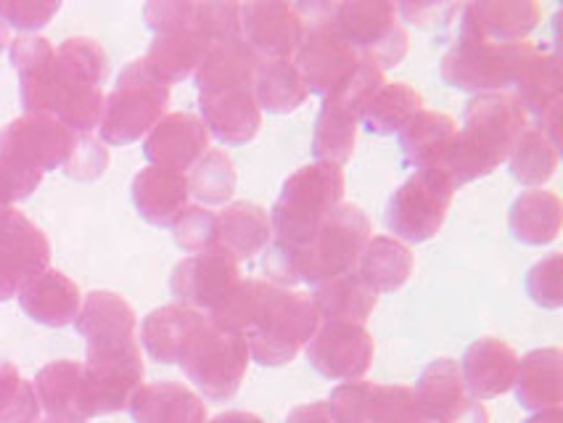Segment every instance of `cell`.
<instances>
[{"mask_svg": "<svg viewBox=\"0 0 563 423\" xmlns=\"http://www.w3.org/2000/svg\"><path fill=\"white\" fill-rule=\"evenodd\" d=\"M555 154L545 146V138L540 133H527L519 138L514 154V175L523 183H540L553 175Z\"/></svg>", "mask_w": 563, "mask_h": 423, "instance_id": "d590c367", "label": "cell"}, {"mask_svg": "<svg viewBox=\"0 0 563 423\" xmlns=\"http://www.w3.org/2000/svg\"><path fill=\"white\" fill-rule=\"evenodd\" d=\"M58 11V3H0V19L19 30H37L51 22Z\"/></svg>", "mask_w": 563, "mask_h": 423, "instance_id": "ab89813d", "label": "cell"}, {"mask_svg": "<svg viewBox=\"0 0 563 423\" xmlns=\"http://www.w3.org/2000/svg\"><path fill=\"white\" fill-rule=\"evenodd\" d=\"M135 423H201L205 408L180 383H152L130 400Z\"/></svg>", "mask_w": 563, "mask_h": 423, "instance_id": "d6986e66", "label": "cell"}, {"mask_svg": "<svg viewBox=\"0 0 563 423\" xmlns=\"http://www.w3.org/2000/svg\"><path fill=\"white\" fill-rule=\"evenodd\" d=\"M355 69L357 64L352 48L344 37H339L331 30L312 32V37L302 48V58H299V71H302L307 88L329 96L336 93Z\"/></svg>", "mask_w": 563, "mask_h": 423, "instance_id": "4fadbf2b", "label": "cell"}, {"mask_svg": "<svg viewBox=\"0 0 563 423\" xmlns=\"http://www.w3.org/2000/svg\"><path fill=\"white\" fill-rule=\"evenodd\" d=\"M233 188V169L231 162H228L225 154L212 152L196 167L191 183H188V191L196 193L201 201H209V204H218V201H225L231 197Z\"/></svg>", "mask_w": 563, "mask_h": 423, "instance_id": "e575fe53", "label": "cell"}, {"mask_svg": "<svg viewBox=\"0 0 563 423\" xmlns=\"http://www.w3.org/2000/svg\"><path fill=\"white\" fill-rule=\"evenodd\" d=\"M37 397L16 368L0 363V423H35Z\"/></svg>", "mask_w": 563, "mask_h": 423, "instance_id": "d6a6232c", "label": "cell"}, {"mask_svg": "<svg viewBox=\"0 0 563 423\" xmlns=\"http://www.w3.org/2000/svg\"><path fill=\"white\" fill-rule=\"evenodd\" d=\"M201 325V318L186 308H162L143 323V344L148 355L159 363H175L186 342Z\"/></svg>", "mask_w": 563, "mask_h": 423, "instance_id": "7402d4cb", "label": "cell"}, {"mask_svg": "<svg viewBox=\"0 0 563 423\" xmlns=\"http://www.w3.org/2000/svg\"><path fill=\"white\" fill-rule=\"evenodd\" d=\"M312 366L333 379H350L368 366L371 344L365 331L346 323H331L312 344Z\"/></svg>", "mask_w": 563, "mask_h": 423, "instance_id": "e0dca14e", "label": "cell"}, {"mask_svg": "<svg viewBox=\"0 0 563 423\" xmlns=\"http://www.w3.org/2000/svg\"><path fill=\"white\" fill-rule=\"evenodd\" d=\"M249 329H254V355L262 357V363H284L312 336L316 308L297 294H278L257 286Z\"/></svg>", "mask_w": 563, "mask_h": 423, "instance_id": "277c9868", "label": "cell"}, {"mask_svg": "<svg viewBox=\"0 0 563 423\" xmlns=\"http://www.w3.org/2000/svg\"><path fill=\"white\" fill-rule=\"evenodd\" d=\"M22 80V101L30 114L54 116L71 133H88L101 122L107 56L93 41L71 37L51 48L43 37H22L11 48Z\"/></svg>", "mask_w": 563, "mask_h": 423, "instance_id": "6da1fadb", "label": "cell"}, {"mask_svg": "<svg viewBox=\"0 0 563 423\" xmlns=\"http://www.w3.org/2000/svg\"><path fill=\"white\" fill-rule=\"evenodd\" d=\"M265 22L254 14L252 5L244 9V27L249 30L254 48L265 51L271 56H286L299 43V22L294 9L286 5H262Z\"/></svg>", "mask_w": 563, "mask_h": 423, "instance_id": "d4e9b609", "label": "cell"}, {"mask_svg": "<svg viewBox=\"0 0 563 423\" xmlns=\"http://www.w3.org/2000/svg\"><path fill=\"white\" fill-rule=\"evenodd\" d=\"M408 252L386 238L373 241L371 252L363 257V281L368 283L371 289L373 286H378V289H397V286L408 278Z\"/></svg>", "mask_w": 563, "mask_h": 423, "instance_id": "1f68e13d", "label": "cell"}, {"mask_svg": "<svg viewBox=\"0 0 563 423\" xmlns=\"http://www.w3.org/2000/svg\"><path fill=\"white\" fill-rule=\"evenodd\" d=\"M207 152V130L191 114H169L146 138V156L154 167L183 172Z\"/></svg>", "mask_w": 563, "mask_h": 423, "instance_id": "7c38bea8", "label": "cell"}, {"mask_svg": "<svg viewBox=\"0 0 563 423\" xmlns=\"http://www.w3.org/2000/svg\"><path fill=\"white\" fill-rule=\"evenodd\" d=\"M214 423H260V421L246 419V415H222V419H218Z\"/></svg>", "mask_w": 563, "mask_h": 423, "instance_id": "60d3db41", "label": "cell"}, {"mask_svg": "<svg viewBox=\"0 0 563 423\" xmlns=\"http://www.w3.org/2000/svg\"><path fill=\"white\" fill-rule=\"evenodd\" d=\"M209 54V41L199 30H180L165 32L148 48V56L143 58L146 69L152 71L159 82H178L188 77L196 67H201L205 56Z\"/></svg>", "mask_w": 563, "mask_h": 423, "instance_id": "ac0fdd59", "label": "cell"}, {"mask_svg": "<svg viewBox=\"0 0 563 423\" xmlns=\"http://www.w3.org/2000/svg\"><path fill=\"white\" fill-rule=\"evenodd\" d=\"M514 231L527 244H545L559 231V199L550 193H527L514 210Z\"/></svg>", "mask_w": 563, "mask_h": 423, "instance_id": "83f0119b", "label": "cell"}, {"mask_svg": "<svg viewBox=\"0 0 563 423\" xmlns=\"http://www.w3.org/2000/svg\"><path fill=\"white\" fill-rule=\"evenodd\" d=\"M19 302L32 321L45 325H67L77 321L82 297L67 276L56 270H41L19 289Z\"/></svg>", "mask_w": 563, "mask_h": 423, "instance_id": "5bb4252c", "label": "cell"}, {"mask_svg": "<svg viewBox=\"0 0 563 423\" xmlns=\"http://www.w3.org/2000/svg\"><path fill=\"white\" fill-rule=\"evenodd\" d=\"M453 127V122L440 114H421L418 120L412 116L402 135V148L412 165L423 169H442L444 159H448L450 148H453L457 138Z\"/></svg>", "mask_w": 563, "mask_h": 423, "instance_id": "603a6c76", "label": "cell"}, {"mask_svg": "<svg viewBox=\"0 0 563 423\" xmlns=\"http://www.w3.org/2000/svg\"><path fill=\"white\" fill-rule=\"evenodd\" d=\"M373 304H376V291L363 278L336 281L318 294V308L339 315L336 321H365Z\"/></svg>", "mask_w": 563, "mask_h": 423, "instance_id": "4dcf8cb0", "label": "cell"}, {"mask_svg": "<svg viewBox=\"0 0 563 423\" xmlns=\"http://www.w3.org/2000/svg\"><path fill=\"white\" fill-rule=\"evenodd\" d=\"M235 268L231 257L222 252H205L178 265L173 278V291L178 299L196 308L220 312L233 297Z\"/></svg>", "mask_w": 563, "mask_h": 423, "instance_id": "8fae6325", "label": "cell"}, {"mask_svg": "<svg viewBox=\"0 0 563 423\" xmlns=\"http://www.w3.org/2000/svg\"><path fill=\"white\" fill-rule=\"evenodd\" d=\"M77 135L54 116L27 114L14 120L0 133V159H9L30 172H48V169L67 165Z\"/></svg>", "mask_w": 563, "mask_h": 423, "instance_id": "52a82bcc", "label": "cell"}, {"mask_svg": "<svg viewBox=\"0 0 563 423\" xmlns=\"http://www.w3.org/2000/svg\"><path fill=\"white\" fill-rule=\"evenodd\" d=\"M37 402L54 415L56 423H85L93 419L85 397L82 366L69 360H58L45 366L37 374Z\"/></svg>", "mask_w": 563, "mask_h": 423, "instance_id": "9a60e30c", "label": "cell"}, {"mask_svg": "<svg viewBox=\"0 0 563 423\" xmlns=\"http://www.w3.org/2000/svg\"><path fill=\"white\" fill-rule=\"evenodd\" d=\"M188 180L178 172L148 167L133 183V201L143 220L152 225H175L186 212Z\"/></svg>", "mask_w": 563, "mask_h": 423, "instance_id": "2e32d148", "label": "cell"}, {"mask_svg": "<svg viewBox=\"0 0 563 423\" xmlns=\"http://www.w3.org/2000/svg\"><path fill=\"white\" fill-rule=\"evenodd\" d=\"M175 238L186 252L205 254L218 238V220L207 210H186L175 223Z\"/></svg>", "mask_w": 563, "mask_h": 423, "instance_id": "8d00e7d4", "label": "cell"}, {"mask_svg": "<svg viewBox=\"0 0 563 423\" xmlns=\"http://www.w3.org/2000/svg\"><path fill=\"white\" fill-rule=\"evenodd\" d=\"M466 376L476 394L489 397L506 392L514 379V355L497 342L476 344L466 357Z\"/></svg>", "mask_w": 563, "mask_h": 423, "instance_id": "484cf974", "label": "cell"}, {"mask_svg": "<svg viewBox=\"0 0 563 423\" xmlns=\"http://www.w3.org/2000/svg\"><path fill=\"white\" fill-rule=\"evenodd\" d=\"M368 238V223L357 210L344 207V210L331 212L318 236L307 244L305 252L294 254L297 259V276L305 281H323V278L342 276L346 268L355 265Z\"/></svg>", "mask_w": 563, "mask_h": 423, "instance_id": "5b68a950", "label": "cell"}, {"mask_svg": "<svg viewBox=\"0 0 563 423\" xmlns=\"http://www.w3.org/2000/svg\"><path fill=\"white\" fill-rule=\"evenodd\" d=\"M5 41H9V37H5V27H3V24H0V51H3Z\"/></svg>", "mask_w": 563, "mask_h": 423, "instance_id": "b9f144b4", "label": "cell"}, {"mask_svg": "<svg viewBox=\"0 0 563 423\" xmlns=\"http://www.w3.org/2000/svg\"><path fill=\"white\" fill-rule=\"evenodd\" d=\"M254 77V58L235 41L220 43L205 56L199 67L201 93H218V90H235L249 85Z\"/></svg>", "mask_w": 563, "mask_h": 423, "instance_id": "cb8c5ba5", "label": "cell"}, {"mask_svg": "<svg viewBox=\"0 0 563 423\" xmlns=\"http://www.w3.org/2000/svg\"><path fill=\"white\" fill-rule=\"evenodd\" d=\"M43 175L22 169L14 162L0 159V210L11 207L19 199H27L41 183Z\"/></svg>", "mask_w": 563, "mask_h": 423, "instance_id": "f35d334b", "label": "cell"}, {"mask_svg": "<svg viewBox=\"0 0 563 423\" xmlns=\"http://www.w3.org/2000/svg\"><path fill=\"white\" fill-rule=\"evenodd\" d=\"M201 109H205L207 125L228 143L249 141L260 125L257 109L244 88L201 93Z\"/></svg>", "mask_w": 563, "mask_h": 423, "instance_id": "44dd1931", "label": "cell"}, {"mask_svg": "<svg viewBox=\"0 0 563 423\" xmlns=\"http://www.w3.org/2000/svg\"><path fill=\"white\" fill-rule=\"evenodd\" d=\"M519 45L510 48H489L487 41L476 37L474 32H463V41L457 48L444 58V80L455 82V88H497L510 80V71L516 69Z\"/></svg>", "mask_w": 563, "mask_h": 423, "instance_id": "30bf717a", "label": "cell"}, {"mask_svg": "<svg viewBox=\"0 0 563 423\" xmlns=\"http://www.w3.org/2000/svg\"><path fill=\"white\" fill-rule=\"evenodd\" d=\"M169 101V90L159 82L143 62H133L122 71L120 82L103 101L101 138L114 146L133 143L159 125Z\"/></svg>", "mask_w": 563, "mask_h": 423, "instance_id": "7a4b0ae2", "label": "cell"}, {"mask_svg": "<svg viewBox=\"0 0 563 423\" xmlns=\"http://www.w3.org/2000/svg\"><path fill=\"white\" fill-rule=\"evenodd\" d=\"M48 241L22 212L0 210V302L19 294L32 276L45 270Z\"/></svg>", "mask_w": 563, "mask_h": 423, "instance_id": "9c48e42d", "label": "cell"}, {"mask_svg": "<svg viewBox=\"0 0 563 423\" xmlns=\"http://www.w3.org/2000/svg\"><path fill=\"white\" fill-rule=\"evenodd\" d=\"M453 193V180L444 169H421L391 199L389 223L399 236L423 241L437 231Z\"/></svg>", "mask_w": 563, "mask_h": 423, "instance_id": "ba28073f", "label": "cell"}, {"mask_svg": "<svg viewBox=\"0 0 563 423\" xmlns=\"http://www.w3.org/2000/svg\"><path fill=\"white\" fill-rule=\"evenodd\" d=\"M418 107H421V99L412 90L402 88V85H389L386 90H376V96L365 107V120H368L371 130H378V133H391V130H399L416 116Z\"/></svg>", "mask_w": 563, "mask_h": 423, "instance_id": "f546056e", "label": "cell"}, {"mask_svg": "<svg viewBox=\"0 0 563 423\" xmlns=\"http://www.w3.org/2000/svg\"><path fill=\"white\" fill-rule=\"evenodd\" d=\"M278 67H271L265 71L257 85L260 101L265 103L273 112H289L297 109V103L302 101V77L299 71H294L286 62H275Z\"/></svg>", "mask_w": 563, "mask_h": 423, "instance_id": "836d02e7", "label": "cell"}, {"mask_svg": "<svg viewBox=\"0 0 563 423\" xmlns=\"http://www.w3.org/2000/svg\"><path fill=\"white\" fill-rule=\"evenodd\" d=\"M218 233L222 246H225V254L249 257L271 236V225H267L265 212L260 207L235 204L218 220Z\"/></svg>", "mask_w": 563, "mask_h": 423, "instance_id": "4316f807", "label": "cell"}, {"mask_svg": "<svg viewBox=\"0 0 563 423\" xmlns=\"http://www.w3.org/2000/svg\"><path fill=\"white\" fill-rule=\"evenodd\" d=\"M41 423H56V421H41Z\"/></svg>", "mask_w": 563, "mask_h": 423, "instance_id": "7bdbcfd3", "label": "cell"}, {"mask_svg": "<svg viewBox=\"0 0 563 423\" xmlns=\"http://www.w3.org/2000/svg\"><path fill=\"white\" fill-rule=\"evenodd\" d=\"M342 197V175L336 167H307L286 183L275 207V231L284 244L307 246L329 220V207Z\"/></svg>", "mask_w": 563, "mask_h": 423, "instance_id": "3957f363", "label": "cell"}, {"mask_svg": "<svg viewBox=\"0 0 563 423\" xmlns=\"http://www.w3.org/2000/svg\"><path fill=\"white\" fill-rule=\"evenodd\" d=\"M355 114L344 103L331 101L325 103L323 116L318 122V135H316V154L323 159L342 162L350 156L352 143H355Z\"/></svg>", "mask_w": 563, "mask_h": 423, "instance_id": "f1b7e54d", "label": "cell"}, {"mask_svg": "<svg viewBox=\"0 0 563 423\" xmlns=\"http://www.w3.org/2000/svg\"><path fill=\"white\" fill-rule=\"evenodd\" d=\"M178 360L209 397H228L239 387L241 368H244V344L235 334L201 321Z\"/></svg>", "mask_w": 563, "mask_h": 423, "instance_id": "8992f818", "label": "cell"}, {"mask_svg": "<svg viewBox=\"0 0 563 423\" xmlns=\"http://www.w3.org/2000/svg\"><path fill=\"white\" fill-rule=\"evenodd\" d=\"M389 14V5H342L339 9V24H342L346 41L363 45V48H373V62L386 54V62L395 64L402 54H397L395 45L386 41L402 35V32L391 24Z\"/></svg>", "mask_w": 563, "mask_h": 423, "instance_id": "ffe728a7", "label": "cell"}, {"mask_svg": "<svg viewBox=\"0 0 563 423\" xmlns=\"http://www.w3.org/2000/svg\"><path fill=\"white\" fill-rule=\"evenodd\" d=\"M107 148L93 138H77L75 148H71L67 165L64 169L71 175V178H80V180H93L98 175L103 172L107 167Z\"/></svg>", "mask_w": 563, "mask_h": 423, "instance_id": "74e56055", "label": "cell"}]
</instances>
